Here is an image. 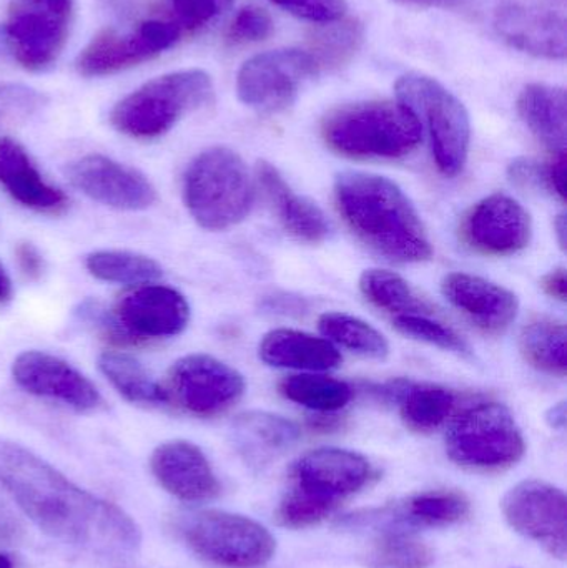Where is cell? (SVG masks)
Wrapping results in <instances>:
<instances>
[{
    "label": "cell",
    "instance_id": "1",
    "mask_svg": "<svg viewBox=\"0 0 567 568\" xmlns=\"http://www.w3.org/2000/svg\"><path fill=\"white\" fill-rule=\"evenodd\" d=\"M0 486L53 539L102 554H133L142 546L135 520L93 496L27 447L0 440Z\"/></svg>",
    "mask_w": 567,
    "mask_h": 568
},
{
    "label": "cell",
    "instance_id": "2",
    "mask_svg": "<svg viewBox=\"0 0 567 568\" xmlns=\"http://www.w3.org/2000/svg\"><path fill=\"white\" fill-rule=\"evenodd\" d=\"M336 209L373 252L396 263L432 258L425 226L396 183L372 173L346 172L336 179Z\"/></svg>",
    "mask_w": 567,
    "mask_h": 568
},
{
    "label": "cell",
    "instance_id": "3",
    "mask_svg": "<svg viewBox=\"0 0 567 568\" xmlns=\"http://www.w3.org/2000/svg\"><path fill=\"white\" fill-rule=\"evenodd\" d=\"M326 145L353 159H402L418 149L423 126L402 102L373 100L333 110L323 120Z\"/></svg>",
    "mask_w": 567,
    "mask_h": 568
},
{
    "label": "cell",
    "instance_id": "4",
    "mask_svg": "<svg viewBox=\"0 0 567 568\" xmlns=\"http://www.w3.org/2000/svg\"><path fill=\"white\" fill-rule=\"evenodd\" d=\"M183 202L202 229L222 232L242 223L255 203V185L239 153L212 146L183 175Z\"/></svg>",
    "mask_w": 567,
    "mask_h": 568
},
{
    "label": "cell",
    "instance_id": "5",
    "mask_svg": "<svg viewBox=\"0 0 567 568\" xmlns=\"http://www.w3.org/2000/svg\"><path fill=\"white\" fill-rule=\"evenodd\" d=\"M213 83L199 69L180 70L150 80L113 106L110 122L123 135L153 140L165 135L183 116L212 100Z\"/></svg>",
    "mask_w": 567,
    "mask_h": 568
},
{
    "label": "cell",
    "instance_id": "6",
    "mask_svg": "<svg viewBox=\"0 0 567 568\" xmlns=\"http://www.w3.org/2000/svg\"><path fill=\"white\" fill-rule=\"evenodd\" d=\"M525 450V437L512 410L496 400L466 407L446 433V454L465 469H508L523 459Z\"/></svg>",
    "mask_w": 567,
    "mask_h": 568
},
{
    "label": "cell",
    "instance_id": "7",
    "mask_svg": "<svg viewBox=\"0 0 567 568\" xmlns=\"http://www.w3.org/2000/svg\"><path fill=\"white\" fill-rule=\"evenodd\" d=\"M176 532L205 562L220 568H259L275 556L272 534L249 517L225 510L179 516Z\"/></svg>",
    "mask_w": 567,
    "mask_h": 568
},
{
    "label": "cell",
    "instance_id": "8",
    "mask_svg": "<svg viewBox=\"0 0 567 568\" xmlns=\"http://www.w3.org/2000/svg\"><path fill=\"white\" fill-rule=\"evenodd\" d=\"M396 95L428 129L439 172L446 176L462 173L472 140V122L465 105L438 80L423 73L403 75L396 82Z\"/></svg>",
    "mask_w": 567,
    "mask_h": 568
},
{
    "label": "cell",
    "instance_id": "9",
    "mask_svg": "<svg viewBox=\"0 0 567 568\" xmlns=\"http://www.w3.org/2000/svg\"><path fill=\"white\" fill-rule=\"evenodd\" d=\"M166 406L195 417H215L232 409L243 394L239 371L209 354H189L172 364L165 381Z\"/></svg>",
    "mask_w": 567,
    "mask_h": 568
},
{
    "label": "cell",
    "instance_id": "10",
    "mask_svg": "<svg viewBox=\"0 0 567 568\" xmlns=\"http://www.w3.org/2000/svg\"><path fill=\"white\" fill-rule=\"evenodd\" d=\"M73 0H12L2 29L7 53L23 69L52 65L69 37Z\"/></svg>",
    "mask_w": 567,
    "mask_h": 568
},
{
    "label": "cell",
    "instance_id": "11",
    "mask_svg": "<svg viewBox=\"0 0 567 568\" xmlns=\"http://www.w3.org/2000/svg\"><path fill=\"white\" fill-rule=\"evenodd\" d=\"M316 73L318 70L306 50H272L243 63L236 92L245 105L259 112H282L295 102L302 83Z\"/></svg>",
    "mask_w": 567,
    "mask_h": 568
},
{
    "label": "cell",
    "instance_id": "12",
    "mask_svg": "<svg viewBox=\"0 0 567 568\" xmlns=\"http://www.w3.org/2000/svg\"><path fill=\"white\" fill-rule=\"evenodd\" d=\"M180 39V27L165 20H145L133 29L103 30L77 59L83 77H105L155 59Z\"/></svg>",
    "mask_w": 567,
    "mask_h": 568
},
{
    "label": "cell",
    "instance_id": "13",
    "mask_svg": "<svg viewBox=\"0 0 567 568\" xmlns=\"http://www.w3.org/2000/svg\"><path fill=\"white\" fill-rule=\"evenodd\" d=\"M502 509L516 532L539 544L556 559H565L567 500L561 489L541 480H525L506 494Z\"/></svg>",
    "mask_w": 567,
    "mask_h": 568
},
{
    "label": "cell",
    "instance_id": "14",
    "mask_svg": "<svg viewBox=\"0 0 567 568\" xmlns=\"http://www.w3.org/2000/svg\"><path fill=\"white\" fill-rule=\"evenodd\" d=\"M112 313L132 344L179 336L190 321L185 296L156 283L139 284L120 294Z\"/></svg>",
    "mask_w": 567,
    "mask_h": 568
},
{
    "label": "cell",
    "instance_id": "15",
    "mask_svg": "<svg viewBox=\"0 0 567 568\" xmlns=\"http://www.w3.org/2000/svg\"><path fill=\"white\" fill-rule=\"evenodd\" d=\"M372 464L353 450L322 447L300 457L290 470L293 489L338 509L372 479Z\"/></svg>",
    "mask_w": 567,
    "mask_h": 568
},
{
    "label": "cell",
    "instance_id": "16",
    "mask_svg": "<svg viewBox=\"0 0 567 568\" xmlns=\"http://www.w3.org/2000/svg\"><path fill=\"white\" fill-rule=\"evenodd\" d=\"M67 179L83 195L100 205L123 212H140L155 205L156 190L139 170L110 156H80L65 170Z\"/></svg>",
    "mask_w": 567,
    "mask_h": 568
},
{
    "label": "cell",
    "instance_id": "17",
    "mask_svg": "<svg viewBox=\"0 0 567 568\" xmlns=\"http://www.w3.org/2000/svg\"><path fill=\"white\" fill-rule=\"evenodd\" d=\"M459 236L478 255H516L531 242V216L512 196L495 193L466 213Z\"/></svg>",
    "mask_w": 567,
    "mask_h": 568
},
{
    "label": "cell",
    "instance_id": "18",
    "mask_svg": "<svg viewBox=\"0 0 567 568\" xmlns=\"http://www.w3.org/2000/svg\"><path fill=\"white\" fill-rule=\"evenodd\" d=\"M12 377L26 393L53 400L77 413L102 406L95 384L62 357L43 351H23L12 363Z\"/></svg>",
    "mask_w": 567,
    "mask_h": 568
},
{
    "label": "cell",
    "instance_id": "19",
    "mask_svg": "<svg viewBox=\"0 0 567 568\" xmlns=\"http://www.w3.org/2000/svg\"><path fill=\"white\" fill-rule=\"evenodd\" d=\"M150 469L166 493L185 503H205L222 493L212 464L203 450L189 440L160 444L150 457Z\"/></svg>",
    "mask_w": 567,
    "mask_h": 568
},
{
    "label": "cell",
    "instance_id": "20",
    "mask_svg": "<svg viewBox=\"0 0 567 568\" xmlns=\"http://www.w3.org/2000/svg\"><path fill=\"white\" fill-rule=\"evenodd\" d=\"M472 503L459 490H426L409 497L405 503L385 509L369 510L365 517L353 516L360 526L382 530H406L416 527H448L462 523L469 516Z\"/></svg>",
    "mask_w": 567,
    "mask_h": 568
},
{
    "label": "cell",
    "instance_id": "21",
    "mask_svg": "<svg viewBox=\"0 0 567 568\" xmlns=\"http://www.w3.org/2000/svg\"><path fill=\"white\" fill-rule=\"evenodd\" d=\"M443 294L456 310L488 334L505 333L518 316L519 301L513 291L468 273L446 276Z\"/></svg>",
    "mask_w": 567,
    "mask_h": 568
},
{
    "label": "cell",
    "instance_id": "22",
    "mask_svg": "<svg viewBox=\"0 0 567 568\" xmlns=\"http://www.w3.org/2000/svg\"><path fill=\"white\" fill-rule=\"evenodd\" d=\"M495 27L505 42L529 55L551 60L566 57V20L558 13L509 3L496 12Z\"/></svg>",
    "mask_w": 567,
    "mask_h": 568
},
{
    "label": "cell",
    "instance_id": "23",
    "mask_svg": "<svg viewBox=\"0 0 567 568\" xmlns=\"http://www.w3.org/2000/svg\"><path fill=\"white\" fill-rule=\"evenodd\" d=\"M0 186L32 212L59 215L69 206L65 193L47 182L27 150L9 136L0 139Z\"/></svg>",
    "mask_w": 567,
    "mask_h": 568
},
{
    "label": "cell",
    "instance_id": "24",
    "mask_svg": "<svg viewBox=\"0 0 567 568\" xmlns=\"http://www.w3.org/2000/svg\"><path fill=\"white\" fill-rule=\"evenodd\" d=\"M256 179L265 193L283 229L300 242L322 243L330 235V223L325 213L305 196L296 195L285 182L282 173L269 162H259Z\"/></svg>",
    "mask_w": 567,
    "mask_h": 568
},
{
    "label": "cell",
    "instance_id": "25",
    "mask_svg": "<svg viewBox=\"0 0 567 568\" xmlns=\"http://www.w3.org/2000/svg\"><path fill=\"white\" fill-rule=\"evenodd\" d=\"M232 439L246 466L263 469L298 443L300 429L285 417L255 410L233 420Z\"/></svg>",
    "mask_w": 567,
    "mask_h": 568
},
{
    "label": "cell",
    "instance_id": "26",
    "mask_svg": "<svg viewBox=\"0 0 567 568\" xmlns=\"http://www.w3.org/2000/svg\"><path fill=\"white\" fill-rule=\"evenodd\" d=\"M260 359L269 366L302 371L335 369L342 363L332 341L296 329H273L259 347Z\"/></svg>",
    "mask_w": 567,
    "mask_h": 568
},
{
    "label": "cell",
    "instance_id": "27",
    "mask_svg": "<svg viewBox=\"0 0 567 568\" xmlns=\"http://www.w3.org/2000/svg\"><path fill=\"white\" fill-rule=\"evenodd\" d=\"M518 112L523 122L536 139L555 155L566 153L567 100L565 89L529 83L518 99Z\"/></svg>",
    "mask_w": 567,
    "mask_h": 568
},
{
    "label": "cell",
    "instance_id": "28",
    "mask_svg": "<svg viewBox=\"0 0 567 568\" xmlns=\"http://www.w3.org/2000/svg\"><path fill=\"white\" fill-rule=\"evenodd\" d=\"M382 393L398 400L403 423L418 434L438 429L456 404L455 393L438 384H416L399 379L386 384Z\"/></svg>",
    "mask_w": 567,
    "mask_h": 568
},
{
    "label": "cell",
    "instance_id": "29",
    "mask_svg": "<svg viewBox=\"0 0 567 568\" xmlns=\"http://www.w3.org/2000/svg\"><path fill=\"white\" fill-rule=\"evenodd\" d=\"M99 369L129 403L146 407L166 406L162 383L153 379L135 357L109 351L99 357Z\"/></svg>",
    "mask_w": 567,
    "mask_h": 568
},
{
    "label": "cell",
    "instance_id": "30",
    "mask_svg": "<svg viewBox=\"0 0 567 568\" xmlns=\"http://www.w3.org/2000/svg\"><path fill=\"white\" fill-rule=\"evenodd\" d=\"M519 349L535 369L565 377L567 371V331L555 320H536L523 329Z\"/></svg>",
    "mask_w": 567,
    "mask_h": 568
},
{
    "label": "cell",
    "instance_id": "31",
    "mask_svg": "<svg viewBox=\"0 0 567 568\" xmlns=\"http://www.w3.org/2000/svg\"><path fill=\"white\" fill-rule=\"evenodd\" d=\"M360 290L373 306L393 317L403 314H436L435 307L423 300L406 280L386 270H366L360 278Z\"/></svg>",
    "mask_w": 567,
    "mask_h": 568
},
{
    "label": "cell",
    "instance_id": "32",
    "mask_svg": "<svg viewBox=\"0 0 567 568\" xmlns=\"http://www.w3.org/2000/svg\"><path fill=\"white\" fill-rule=\"evenodd\" d=\"M85 268L90 275L100 282L126 284L156 283L162 278V266L150 258L126 250H99L85 258Z\"/></svg>",
    "mask_w": 567,
    "mask_h": 568
},
{
    "label": "cell",
    "instance_id": "33",
    "mask_svg": "<svg viewBox=\"0 0 567 568\" xmlns=\"http://www.w3.org/2000/svg\"><path fill=\"white\" fill-rule=\"evenodd\" d=\"M368 568H429L435 552L406 530H382L362 557Z\"/></svg>",
    "mask_w": 567,
    "mask_h": 568
},
{
    "label": "cell",
    "instance_id": "34",
    "mask_svg": "<svg viewBox=\"0 0 567 568\" xmlns=\"http://www.w3.org/2000/svg\"><path fill=\"white\" fill-rule=\"evenodd\" d=\"M318 327L323 336L352 353L368 359L383 361L388 357L389 344L378 329L346 313H325L320 316Z\"/></svg>",
    "mask_w": 567,
    "mask_h": 568
},
{
    "label": "cell",
    "instance_id": "35",
    "mask_svg": "<svg viewBox=\"0 0 567 568\" xmlns=\"http://www.w3.org/2000/svg\"><path fill=\"white\" fill-rule=\"evenodd\" d=\"M279 389L286 399L318 413H335L343 409L353 397L352 386L345 381L318 374H295L285 377Z\"/></svg>",
    "mask_w": 567,
    "mask_h": 568
},
{
    "label": "cell",
    "instance_id": "36",
    "mask_svg": "<svg viewBox=\"0 0 567 568\" xmlns=\"http://www.w3.org/2000/svg\"><path fill=\"white\" fill-rule=\"evenodd\" d=\"M362 40L363 30L358 23L352 20L342 23L332 22V26L315 33L306 52L312 57L318 72L338 69L355 55Z\"/></svg>",
    "mask_w": 567,
    "mask_h": 568
},
{
    "label": "cell",
    "instance_id": "37",
    "mask_svg": "<svg viewBox=\"0 0 567 568\" xmlns=\"http://www.w3.org/2000/svg\"><path fill=\"white\" fill-rule=\"evenodd\" d=\"M393 326L405 336L452 351L459 356L468 357L473 354L472 346L463 339L462 334L436 320V314H403L393 317Z\"/></svg>",
    "mask_w": 567,
    "mask_h": 568
},
{
    "label": "cell",
    "instance_id": "38",
    "mask_svg": "<svg viewBox=\"0 0 567 568\" xmlns=\"http://www.w3.org/2000/svg\"><path fill=\"white\" fill-rule=\"evenodd\" d=\"M273 32V20L262 7L249 6L240 10L229 30L230 42L252 43L265 40Z\"/></svg>",
    "mask_w": 567,
    "mask_h": 568
},
{
    "label": "cell",
    "instance_id": "39",
    "mask_svg": "<svg viewBox=\"0 0 567 568\" xmlns=\"http://www.w3.org/2000/svg\"><path fill=\"white\" fill-rule=\"evenodd\" d=\"M298 19L316 23L338 22L346 12L345 0H272Z\"/></svg>",
    "mask_w": 567,
    "mask_h": 568
},
{
    "label": "cell",
    "instance_id": "40",
    "mask_svg": "<svg viewBox=\"0 0 567 568\" xmlns=\"http://www.w3.org/2000/svg\"><path fill=\"white\" fill-rule=\"evenodd\" d=\"M233 0H172L180 22L189 29H202L232 6Z\"/></svg>",
    "mask_w": 567,
    "mask_h": 568
},
{
    "label": "cell",
    "instance_id": "41",
    "mask_svg": "<svg viewBox=\"0 0 567 568\" xmlns=\"http://www.w3.org/2000/svg\"><path fill=\"white\" fill-rule=\"evenodd\" d=\"M509 176L513 183L523 189H541L551 192L549 189L548 163L535 162L529 159H518L509 165Z\"/></svg>",
    "mask_w": 567,
    "mask_h": 568
},
{
    "label": "cell",
    "instance_id": "42",
    "mask_svg": "<svg viewBox=\"0 0 567 568\" xmlns=\"http://www.w3.org/2000/svg\"><path fill=\"white\" fill-rule=\"evenodd\" d=\"M17 262L23 275L30 280H39L43 273V256L32 243H20L16 250Z\"/></svg>",
    "mask_w": 567,
    "mask_h": 568
},
{
    "label": "cell",
    "instance_id": "43",
    "mask_svg": "<svg viewBox=\"0 0 567 568\" xmlns=\"http://www.w3.org/2000/svg\"><path fill=\"white\" fill-rule=\"evenodd\" d=\"M549 189L551 193L559 196L561 202L566 200V176H567V160L566 153L555 155L553 162L548 163Z\"/></svg>",
    "mask_w": 567,
    "mask_h": 568
},
{
    "label": "cell",
    "instance_id": "44",
    "mask_svg": "<svg viewBox=\"0 0 567 568\" xmlns=\"http://www.w3.org/2000/svg\"><path fill=\"white\" fill-rule=\"evenodd\" d=\"M543 290L548 296L565 303L567 296V276L565 268L553 270L541 280Z\"/></svg>",
    "mask_w": 567,
    "mask_h": 568
},
{
    "label": "cell",
    "instance_id": "45",
    "mask_svg": "<svg viewBox=\"0 0 567 568\" xmlns=\"http://www.w3.org/2000/svg\"><path fill=\"white\" fill-rule=\"evenodd\" d=\"M22 529L19 523L6 510L0 509V544L13 542L19 539Z\"/></svg>",
    "mask_w": 567,
    "mask_h": 568
},
{
    "label": "cell",
    "instance_id": "46",
    "mask_svg": "<svg viewBox=\"0 0 567 568\" xmlns=\"http://www.w3.org/2000/svg\"><path fill=\"white\" fill-rule=\"evenodd\" d=\"M566 417V404L559 403L546 413V423H548L553 429H565Z\"/></svg>",
    "mask_w": 567,
    "mask_h": 568
},
{
    "label": "cell",
    "instance_id": "47",
    "mask_svg": "<svg viewBox=\"0 0 567 568\" xmlns=\"http://www.w3.org/2000/svg\"><path fill=\"white\" fill-rule=\"evenodd\" d=\"M395 2L405 3V6L452 9V7L459 6V3L465 2V0H395Z\"/></svg>",
    "mask_w": 567,
    "mask_h": 568
},
{
    "label": "cell",
    "instance_id": "48",
    "mask_svg": "<svg viewBox=\"0 0 567 568\" xmlns=\"http://www.w3.org/2000/svg\"><path fill=\"white\" fill-rule=\"evenodd\" d=\"M12 296V282H10L9 275H7L3 266L0 265V304L7 303Z\"/></svg>",
    "mask_w": 567,
    "mask_h": 568
},
{
    "label": "cell",
    "instance_id": "49",
    "mask_svg": "<svg viewBox=\"0 0 567 568\" xmlns=\"http://www.w3.org/2000/svg\"><path fill=\"white\" fill-rule=\"evenodd\" d=\"M556 236H558L559 246L566 250L567 242V222L566 215H559L555 223Z\"/></svg>",
    "mask_w": 567,
    "mask_h": 568
},
{
    "label": "cell",
    "instance_id": "50",
    "mask_svg": "<svg viewBox=\"0 0 567 568\" xmlns=\"http://www.w3.org/2000/svg\"><path fill=\"white\" fill-rule=\"evenodd\" d=\"M0 568H16L13 567L12 559L6 554H0Z\"/></svg>",
    "mask_w": 567,
    "mask_h": 568
}]
</instances>
